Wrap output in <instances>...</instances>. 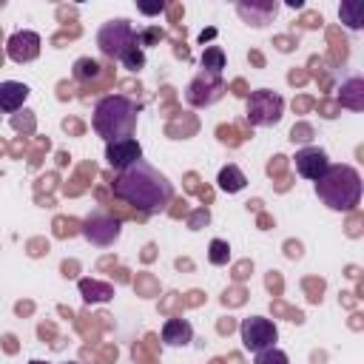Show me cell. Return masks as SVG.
<instances>
[{
    "label": "cell",
    "instance_id": "1",
    "mask_svg": "<svg viewBox=\"0 0 364 364\" xmlns=\"http://www.w3.org/2000/svg\"><path fill=\"white\" fill-rule=\"evenodd\" d=\"M114 188V196L122 199L125 205L142 210V213H159L165 210V205L171 202L173 196V185L171 179L154 168L151 162L139 159L134 165H128L125 171L117 173V179L111 182Z\"/></svg>",
    "mask_w": 364,
    "mask_h": 364
},
{
    "label": "cell",
    "instance_id": "2",
    "mask_svg": "<svg viewBox=\"0 0 364 364\" xmlns=\"http://www.w3.org/2000/svg\"><path fill=\"white\" fill-rule=\"evenodd\" d=\"M136 114H139V105L131 97H125V94H108V97L97 100L94 114H91V125H94V131L105 142H114V139H125V136L134 134Z\"/></svg>",
    "mask_w": 364,
    "mask_h": 364
},
{
    "label": "cell",
    "instance_id": "3",
    "mask_svg": "<svg viewBox=\"0 0 364 364\" xmlns=\"http://www.w3.org/2000/svg\"><path fill=\"white\" fill-rule=\"evenodd\" d=\"M316 196L330 210H353L361 202V173L353 165H330L316 179Z\"/></svg>",
    "mask_w": 364,
    "mask_h": 364
},
{
    "label": "cell",
    "instance_id": "4",
    "mask_svg": "<svg viewBox=\"0 0 364 364\" xmlns=\"http://www.w3.org/2000/svg\"><path fill=\"white\" fill-rule=\"evenodd\" d=\"M284 114V97L279 91H270V88H259L247 97V105H245V117L250 125L256 128H270L282 119Z\"/></svg>",
    "mask_w": 364,
    "mask_h": 364
},
{
    "label": "cell",
    "instance_id": "5",
    "mask_svg": "<svg viewBox=\"0 0 364 364\" xmlns=\"http://www.w3.org/2000/svg\"><path fill=\"white\" fill-rule=\"evenodd\" d=\"M222 97H225V80L216 71L199 68L185 85V102L193 108H208V105L219 102Z\"/></svg>",
    "mask_w": 364,
    "mask_h": 364
},
{
    "label": "cell",
    "instance_id": "6",
    "mask_svg": "<svg viewBox=\"0 0 364 364\" xmlns=\"http://www.w3.org/2000/svg\"><path fill=\"white\" fill-rule=\"evenodd\" d=\"M134 40H136V31H134L131 20H125V17L108 20V23H102V26L97 28V46H100V51H102L105 57H111V60H119V54H122Z\"/></svg>",
    "mask_w": 364,
    "mask_h": 364
},
{
    "label": "cell",
    "instance_id": "7",
    "mask_svg": "<svg viewBox=\"0 0 364 364\" xmlns=\"http://www.w3.org/2000/svg\"><path fill=\"white\" fill-rule=\"evenodd\" d=\"M122 233V222L108 210H94L82 222V239L97 247H111Z\"/></svg>",
    "mask_w": 364,
    "mask_h": 364
},
{
    "label": "cell",
    "instance_id": "8",
    "mask_svg": "<svg viewBox=\"0 0 364 364\" xmlns=\"http://www.w3.org/2000/svg\"><path fill=\"white\" fill-rule=\"evenodd\" d=\"M239 336H242L245 350H250V353L276 347V341H279V330H276V324H273L270 318H264V316L242 318V324H239Z\"/></svg>",
    "mask_w": 364,
    "mask_h": 364
},
{
    "label": "cell",
    "instance_id": "9",
    "mask_svg": "<svg viewBox=\"0 0 364 364\" xmlns=\"http://www.w3.org/2000/svg\"><path fill=\"white\" fill-rule=\"evenodd\" d=\"M40 46H43V40H40L37 31L20 28V31H14L6 40V54H9L11 63H20L23 65V63H34L40 57Z\"/></svg>",
    "mask_w": 364,
    "mask_h": 364
},
{
    "label": "cell",
    "instance_id": "10",
    "mask_svg": "<svg viewBox=\"0 0 364 364\" xmlns=\"http://www.w3.org/2000/svg\"><path fill=\"white\" fill-rule=\"evenodd\" d=\"M293 165H296V173L316 182L327 168H330V156L324 148L318 145H307V148H299L296 156H293Z\"/></svg>",
    "mask_w": 364,
    "mask_h": 364
},
{
    "label": "cell",
    "instance_id": "11",
    "mask_svg": "<svg viewBox=\"0 0 364 364\" xmlns=\"http://www.w3.org/2000/svg\"><path fill=\"white\" fill-rule=\"evenodd\" d=\"M139 159H142V145H139L134 136L105 142V162H108L114 171H125L128 165H134V162H139Z\"/></svg>",
    "mask_w": 364,
    "mask_h": 364
},
{
    "label": "cell",
    "instance_id": "12",
    "mask_svg": "<svg viewBox=\"0 0 364 364\" xmlns=\"http://www.w3.org/2000/svg\"><path fill=\"white\" fill-rule=\"evenodd\" d=\"M236 14H239L245 23H250V26L262 28V26L273 23V17L279 14V3H276V0H250V3H236Z\"/></svg>",
    "mask_w": 364,
    "mask_h": 364
},
{
    "label": "cell",
    "instance_id": "13",
    "mask_svg": "<svg viewBox=\"0 0 364 364\" xmlns=\"http://www.w3.org/2000/svg\"><path fill=\"white\" fill-rule=\"evenodd\" d=\"M28 85L26 82H17V80H3L0 82V114H14L26 105L28 100Z\"/></svg>",
    "mask_w": 364,
    "mask_h": 364
},
{
    "label": "cell",
    "instance_id": "14",
    "mask_svg": "<svg viewBox=\"0 0 364 364\" xmlns=\"http://www.w3.org/2000/svg\"><path fill=\"white\" fill-rule=\"evenodd\" d=\"M162 341L168 347H188L193 341V327L188 318H168L162 324Z\"/></svg>",
    "mask_w": 364,
    "mask_h": 364
},
{
    "label": "cell",
    "instance_id": "15",
    "mask_svg": "<svg viewBox=\"0 0 364 364\" xmlns=\"http://www.w3.org/2000/svg\"><path fill=\"white\" fill-rule=\"evenodd\" d=\"M80 296L85 304H105L114 299V284L111 282H100V279H80L77 282Z\"/></svg>",
    "mask_w": 364,
    "mask_h": 364
},
{
    "label": "cell",
    "instance_id": "16",
    "mask_svg": "<svg viewBox=\"0 0 364 364\" xmlns=\"http://www.w3.org/2000/svg\"><path fill=\"white\" fill-rule=\"evenodd\" d=\"M338 102L350 111H364V80L358 74L347 77L338 88Z\"/></svg>",
    "mask_w": 364,
    "mask_h": 364
},
{
    "label": "cell",
    "instance_id": "17",
    "mask_svg": "<svg viewBox=\"0 0 364 364\" xmlns=\"http://www.w3.org/2000/svg\"><path fill=\"white\" fill-rule=\"evenodd\" d=\"M216 185H219V191H225V193H239V191H245V185H247V176H245V171H242L239 165L228 162V165L219 171V176H216Z\"/></svg>",
    "mask_w": 364,
    "mask_h": 364
},
{
    "label": "cell",
    "instance_id": "18",
    "mask_svg": "<svg viewBox=\"0 0 364 364\" xmlns=\"http://www.w3.org/2000/svg\"><path fill=\"white\" fill-rule=\"evenodd\" d=\"M338 17L350 31H358L364 26V3L361 0H347L338 6Z\"/></svg>",
    "mask_w": 364,
    "mask_h": 364
},
{
    "label": "cell",
    "instance_id": "19",
    "mask_svg": "<svg viewBox=\"0 0 364 364\" xmlns=\"http://www.w3.org/2000/svg\"><path fill=\"white\" fill-rule=\"evenodd\" d=\"M102 74V65H100V60H94V57H80V60H74V65H71V77L77 80V82H91V80H97Z\"/></svg>",
    "mask_w": 364,
    "mask_h": 364
},
{
    "label": "cell",
    "instance_id": "20",
    "mask_svg": "<svg viewBox=\"0 0 364 364\" xmlns=\"http://www.w3.org/2000/svg\"><path fill=\"white\" fill-rule=\"evenodd\" d=\"M199 65H202L205 71L222 74V68H225V51H222L219 46H208V48L202 51V57H199Z\"/></svg>",
    "mask_w": 364,
    "mask_h": 364
},
{
    "label": "cell",
    "instance_id": "21",
    "mask_svg": "<svg viewBox=\"0 0 364 364\" xmlns=\"http://www.w3.org/2000/svg\"><path fill=\"white\" fill-rule=\"evenodd\" d=\"M208 262L216 264V267L228 264L230 262V245L225 239H210V245H208Z\"/></svg>",
    "mask_w": 364,
    "mask_h": 364
},
{
    "label": "cell",
    "instance_id": "22",
    "mask_svg": "<svg viewBox=\"0 0 364 364\" xmlns=\"http://www.w3.org/2000/svg\"><path fill=\"white\" fill-rule=\"evenodd\" d=\"M119 63H122L128 71H139V68L145 65V51L136 46V40H134L122 54H119Z\"/></svg>",
    "mask_w": 364,
    "mask_h": 364
},
{
    "label": "cell",
    "instance_id": "23",
    "mask_svg": "<svg viewBox=\"0 0 364 364\" xmlns=\"http://www.w3.org/2000/svg\"><path fill=\"white\" fill-rule=\"evenodd\" d=\"M159 40H165V31L162 28H156V26H145V28H139L136 31V46L145 51V48H151V46H156Z\"/></svg>",
    "mask_w": 364,
    "mask_h": 364
},
{
    "label": "cell",
    "instance_id": "24",
    "mask_svg": "<svg viewBox=\"0 0 364 364\" xmlns=\"http://www.w3.org/2000/svg\"><path fill=\"white\" fill-rule=\"evenodd\" d=\"M253 355H256L253 364H290L287 353L279 350V347H267V350H259V353H253Z\"/></svg>",
    "mask_w": 364,
    "mask_h": 364
},
{
    "label": "cell",
    "instance_id": "25",
    "mask_svg": "<svg viewBox=\"0 0 364 364\" xmlns=\"http://www.w3.org/2000/svg\"><path fill=\"white\" fill-rule=\"evenodd\" d=\"M136 9H139V11H142V14H159V11H162V9H165V3H156V6H145V3H139V6H136Z\"/></svg>",
    "mask_w": 364,
    "mask_h": 364
},
{
    "label": "cell",
    "instance_id": "26",
    "mask_svg": "<svg viewBox=\"0 0 364 364\" xmlns=\"http://www.w3.org/2000/svg\"><path fill=\"white\" fill-rule=\"evenodd\" d=\"M28 364H51V361H40V358H31Z\"/></svg>",
    "mask_w": 364,
    "mask_h": 364
},
{
    "label": "cell",
    "instance_id": "27",
    "mask_svg": "<svg viewBox=\"0 0 364 364\" xmlns=\"http://www.w3.org/2000/svg\"><path fill=\"white\" fill-rule=\"evenodd\" d=\"M65 364H77V361H65Z\"/></svg>",
    "mask_w": 364,
    "mask_h": 364
}]
</instances>
